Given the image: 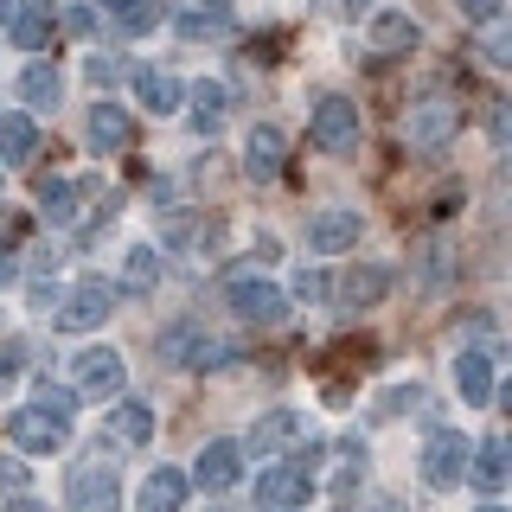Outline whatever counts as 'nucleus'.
Returning a JSON list of instances; mask_svg holds the SVG:
<instances>
[{
  "mask_svg": "<svg viewBox=\"0 0 512 512\" xmlns=\"http://www.w3.org/2000/svg\"><path fill=\"white\" fill-rule=\"evenodd\" d=\"M186 506V474L180 468H154L141 480V512H180Z\"/></svg>",
  "mask_w": 512,
  "mask_h": 512,
  "instance_id": "2eb2a0df",
  "label": "nucleus"
},
{
  "mask_svg": "<svg viewBox=\"0 0 512 512\" xmlns=\"http://www.w3.org/2000/svg\"><path fill=\"white\" fill-rule=\"evenodd\" d=\"M7 512H45V506H32V500H13V506H7Z\"/></svg>",
  "mask_w": 512,
  "mask_h": 512,
  "instance_id": "ea45409f",
  "label": "nucleus"
},
{
  "mask_svg": "<svg viewBox=\"0 0 512 512\" xmlns=\"http://www.w3.org/2000/svg\"><path fill=\"white\" fill-rule=\"evenodd\" d=\"M20 276V250H13V237H0V288Z\"/></svg>",
  "mask_w": 512,
  "mask_h": 512,
  "instance_id": "473e14b6",
  "label": "nucleus"
},
{
  "mask_svg": "<svg viewBox=\"0 0 512 512\" xmlns=\"http://www.w3.org/2000/svg\"><path fill=\"white\" fill-rule=\"evenodd\" d=\"M128 141H135L128 109H122V103H96V109H90V148H96V154H122Z\"/></svg>",
  "mask_w": 512,
  "mask_h": 512,
  "instance_id": "f8f14e48",
  "label": "nucleus"
},
{
  "mask_svg": "<svg viewBox=\"0 0 512 512\" xmlns=\"http://www.w3.org/2000/svg\"><path fill=\"white\" fill-rule=\"evenodd\" d=\"M192 346H199V327H192V320H186V327H167V333H160V359H173V365H192Z\"/></svg>",
  "mask_w": 512,
  "mask_h": 512,
  "instance_id": "cd10ccee",
  "label": "nucleus"
},
{
  "mask_svg": "<svg viewBox=\"0 0 512 512\" xmlns=\"http://www.w3.org/2000/svg\"><path fill=\"white\" fill-rule=\"evenodd\" d=\"M308 135H314L327 154H352V148H359V103H346V96H320Z\"/></svg>",
  "mask_w": 512,
  "mask_h": 512,
  "instance_id": "f03ea898",
  "label": "nucleus"
},
{
  "mask_svg": "<svg viewBox=\"0 0 512 512\" xmlns=\"http://www.w3.org/2000/svg\"><path fill=\"white\" fill-rule=\"evenodd\" d=\"M7 436L32 448V455H52V448H64V436H71V423H64L58 410H45V404H20L7 416Z\"/></svg>",
  "mask_w": 512,
  "mask_h": 512,
  "instance_id": "7ed1b4c3",
  "label": "nucleus"
},
{
  "mask_svg": "<svg viewBox=\"0 0 512 512\" xmlns=\"http://www.w3.org/2000/svg\"><path fill=\"white\" fill-rule=\"evenodd\" d=\"M109 442L148 448V442H154V404H141V397H122V404L109 410Z\"/></svg>",
  "mask_w": 512,
  "mask_h": 512,
  "instance_id": "9d476101",
  "label": "nucleus"
},
{
  "mask_svg": "<svg viewBox=\"0 0 512 512\" xmlns=\"http://www.w3.org/2000/svg\"><path fill=\"white\" fill-rule=\"evenodd\" d=\"M0 487H26V468H20V461H0Z\"/></svg>",
  "mask_w": 512,
  "mask_h": 512,
  "instance_id": "4c0bfd02",
  "label": "nucleus"
},
{
  "mask_svg": "<svg viewBox=\"0 0 512 512\" xmlns=\"http://www.w3.org/2000/svg\"><path fill=\"white\" fill-rule=\"evenodd\" d=\"M295 436H301V416H295V410H269L263 423L250 429V455L263 461V455H276V448H288Z\"/></svg>",
  "mask_w": 512,
  "mask_h": 512,
  "instance_id": "a211bd4d",
  "label": "nucleus"
},
{
  "mask_svg": "<svg viewBox=\"0 0 512 512\" xmlns=\"http://www.w3.org/2000/svg\"><path fill=\"white\" fill-rule=\"evenodd\" d=\"M116 20H122V32H148V26H160V7L154 0H122Z\"/></svg>",
  "mask_w": 512,
  "mask_h": 512,
  "instance_id": "c85d7f7f",
  "label": "nucleus"
},
{
  "mask_svg": "<svg viewBox=\"0 0 512 512\" xmlns=\"http://www.w3.org/2000/svg\"><path fill=\"white\" fill-rule=\"evenodd\" d=\"M461 474H468V436L461 429H436L423 448V480L429 487H461Z\"/></svg>",
  "mask_w": 512,
  "mask_h": 512,
  "instance_id": "39448f33",
  "label": "nucleus"
},
{
  "mask_svg": "<svg viewBox=\"0 0 512 512\" xmlns=\"http://www.w3.org/2000/svg\"><path fill=\"white\" fill-rule=\"evenodd\" d=\"M39 212L52 218V224H71L77 218V186L71 180H45L39 186Z\"/></svg>",
  "mask_w": 512,
  "mask_h": 512,
  "instance_id": "bb28decb",
  "label": "nucleus"
},
{
  "mask_svg": "<svg viewBox=\"0 0 512 512\" xmlns=\"http://www.w3.org/2000/svg\"><path fill=\"white\" fill-rule=\"evenodd\" d=\"M231 308L250 320V327H276V320L288 314V295L269 282H231Z\"/></svg>",
  "mask_w": 512,
  "mask_h": 512,
  "instance_id": "1a4fd4ad",
  "label": "nucleus"
},
{
  "mask_svg": "<svg viewBox=\"0 0 512 512\" xmlns=\"http://www.w3.org/2000/svg\"><path fill=\"white\" fill-rule=\"evenodd\" d=\"M340 7H359V0H340Z\"/></svg>",
  "mask_w": 512,
  "mask_h": 512,
  "instance_id": "c03bdc74",
  "label": "nucleus"
},
{
  "mask_svg": "<svg viewBox=\"0 0 512 512\" xmlns=\"http://www.w3.org/2000/svg\"><path fill=\"white\" fill-rule=\"evenodd\" d=\"M103 7H122V0H103Z\"/></svg>",
  "mask_w": 512,
  "mask_h": 512,
  "instance_id": "37998d69",
  "label": "nucleus"
},
{
  "mask_svg": "<svg viewBox=\"0 0 512 512\" xmlns=\"http://www.w3.org/2000/svg\"><path fill=\"white\" fill-rule=\"evenodd\" d=\"M45 32H52V0H32V7L13 13V39H20L26 52H39V45H45Z\"/></svg>",
  "mask_w": 512,
  "mask_h": 512,
  "instance_id": "b1692460",
  "label": "nucleus"
},
{
  "mask_svg": "<svg viewBox=\"0 0 512 512\" xmlns=\"http://www.w3.org/2000/svg\"><path fill=\"white\" fill-rule=\"evenodd\" d=\"M455 384H461V397L480 410V404H493V359L487 352H461L455 359Z\"/></svg>",
  "mask_w": 512,
  "mask_h": 512,
  "instance_id": "6ab92c4d",
  "label": "nucleus"
},
{
  "mask_svg": "<svg viewBox=\"0 0 512 512\" xmlns=\"http://www.w3.org/2000/svg\"><path fill=\"white\" fill-rule=\"evenodd\" d=\"M0 20H13V0H0Z\"/></svg>",
  "mask_w": 512,
  "mask_h": 512,
  "instance_id": "a19ab883",
  "label": "nucleus"
},
{
  "mask_svg": "<svg viewBox=\"0 0 512 512\" xmlns=\"http://www.w3.org/2000/svg\"><path fill=\"white\" fill-rule=\"evenodd\" d=\"M39 404H45V410H58V416H64V423H71V404H77V397H71V391H45V397H39Z\"/></svg>",
  "mask_w": 512,
  "mask_h": 512,
  "instance_id": "c9c22d12",
  "label": "nucleus"
},
{
  "mask_svg": "<svg viewBox=\"0 0 512 512\" xmlns=\"http://www.w3.org/2000/svg\"><path fill=\"white\" fill-rule=\"evenodd\" d=\"M135 96H141V109H154V116H173L180 109V77H167V71H135Z\"/></svg>",
  "mask_w": 512,
  "mask_h": 512,
  "instance_id": "412c9836",
  "label": "nucleus"
},
{
  "mask_svg": "<svg viewBox=\"0 0 512 512\" xmlns=\"http://www.w3.org/2000/svg\"><path fill=\"white\" fill-rule=\"evenodd\" d=\"M244 474V442H205V455H199V468H192V480L199 487H231V480Z\"/></svg>",
  "mask_w": 512,
  "mask_h": 512,
  "instance_id": "9b49d317",
  "label": "nucleus"
},
{
  "mask_svg": "<svg viewBox=\"0 0 512 512\" xmlns=\"http://www.w3.org/2000/svg\"><path fill=\"white\" fill-rule=\"evenodd\" d=\"M480 512H506V506H493V500H487V506H480Z\"/></svg>",
  "mask_w": 512,
  "mask_h": 512,
  "instance_id": "79ce46f5",
  "label": "nucleus"
},
{
  "mask_svg": "<svg viewBox=\"0 0 512 512\" xmlns=\"http://www.w3.org/2000/svg\"><path fill=\"white\" fill-rule=\"evenodd\" d=\"M378 512H397V506H378Z\"/></svg>",
  "mask_w": 512,
  "mask_h": 512,
  "instance_id": "a18cd8bd",
  "label": "nucleus"
},
{
  "mask_svg": "<svg viewBox=\"0 0 512 512\" xmlns=\"http://www.w3.org/2000/svg\"><path fill=\"white\" fill-rule=\"evenodd\" d=\"M180 39H224V13H186Z\"/></svg>",
  "mask_w": 512,
  "mask_h": 512,
  "instance_id": "c756f323",
  "label": "nucleus"
},
{
  "mask_svg": "<svg viewBox=\"0 0 512 512\" xmlns=\"http://www.w3.org/2000/svg\"><path fill=\"white\" fill-rule=\"evenodd\" d=\"M212 7H224V0H212Z\"/></svg>",
  "mask_w": 512,
  "mask_h": 512,
  "instance_id": "49530a36",
  "label": "nucleus"
},
{
  "mask_svg": "<svg viewBox=\"0 0 512 512\" xmlns=\"http://www.w3.org/2000/svg\"><path fill=\"white\" fill-rule=\"evenodd\" d=\"M359 244V212H346V205H333V212L308 218V250L314 256H340Z\"/></svg>",
  "mask_w": 512,
  "mask_h": 512,
  "instance_id": "0eeeda50",
  "label": "nucleus"
},
{
  "mask_svg": "<svg viewBox=\"0 0 512 512\" xmlns=\"http://www.w3.org/2000/svg\"><path fill=\"white\" fill-rule=\"evenodd\" d=\"M455 122H461V103L455 96H423V103H410V116H404V135H410V148H423V154H442L448 148V135H455Z\"/></svg>",
  "mask_w": 512,
  "mask_h": 512,
  "instance_id": "f257e3e1",
  "label": "nucleus"
},
{
  "mask_svg": "<svg viewBox=\"0 0 512 512\" xmlns=\"http://www.w3.org/2000/svg\"><path fill=\"white\" fill-rule=\"evenodd\" d=\"M32 148H39V128H32V116H0V160H7V167H20V160H32Z\"/></svg>",
  "mask_w": 512,
  "mask_h": 512,
  "instance_id": "4be33fe9",
  "label": "nucleus"
},
{
  "mask_svg": "<svg viewBox=\"0 0 512 512\" xmlns=\"http://www.w3.org/2000/svg\"><path fill=\"white\" fill-rule=\"evenodd\" d=\"M64 26H71V32H90L96 13H90V7H71V13H64Z\"/></svg>",
  "mask_w": 512,
  "mask_h": 512,
  "instance_id": "e433bc0d",
  "label": "nucleus"
},
{
  "mask_svg": "<svg viewBox=\"0 0 512 512\" xmlns=\"http://www.w3.org/2000/svg\"><path fill=\"white\" fill-rule=\"evenodd\" d=\"M500 7H506V0H461V13H468V20H480V26L500 20Z\"/></svg>",
  "mask_w": 512,
  "mask_h": 512,
  "instance_id": "2f4dec72",
  "label": "nucleus"
},
{
  "mask_svg": "<svg viewBox=\"0 0 512 512\" xmlns=\"http://www.w3.org/2000/svg\"><path fill=\"white\" fill-rule=\"evenodd\" d=\"M116 77H122L116 58H90V84H116Z\"/></svg>",
  "mask_w": 512,
  "mask_h": 512,
  "instance_id": "f704fd0d",
  "label": "nucleus"
},
{
  "mask_svg": "<svg viewBox=\"0 0 512 512\" xmlns=\"http://www.w3.org/2000/svg\"><path fill=\"white\" fill-rule=\"evenodd\" d=\"M32 301H39V308H58V282H32Z\"/></svg>",
  "mask_w": 512,
  "mask_h": 512,
  "instance_id": "58836bf2",
  "label": "nucleus"
},
{
  "mask_svg": "<svg viewBox=\"0 0 512 512\" xmlns=\"http://www.w3.org/2000/svg\"><path fill=\"white\" fill-rule=\"evenodd\" d=\"M308 468H269V474H256V506L263 512H288V506H301L308 500Z\"/></svg>",
  "mask_w": 512,
  "mask_h": 512,
  "instance_id": "6e6552de",
  "label": "nucleus"
},
{
  "mask_svg": "<svg viewBox=\"0 0 512 512\" xmlns=\"http://www.w3.org/2000/svg\"><path fill=\"white\" fill-rule=\"evenodd\" d=\"M244 173H250V180H276V173H282V128H269V122L250 128V141H244Z\"/></svg>",
  "mask_w": 512,
  "mask_h": 512,
  "instance_id": "ddd939ff",
  "label": "nucleus"
},
{
  "mask_svg": "<svg viewBox=\"0 0 512 512\" xmlns=\"http://www.w3.org/2000/svg\"><path fill=\"white\" fill-rule=\"evenodd\" d=\"M58 71H52V64H26V77H20V96H26V103L32 109H58Z\"/></svg>",
  "mask_w": 512,
  "mask_h": 512,
  "instance_id": "393cba45",
  "label": "nucleus"
},
{
  "mask_svg": "<svg viewBox=\"0 0 512 512\" xmlns=\"http://www.w3.org/2000/svg\"><path fill=\"white\" fill-rule=\"evenodd\" d=\"M384 295H391V269H378V263L352 269V276L340 282V301H346V308H378Z\"/></svg>",
  "mask_w": 512,
  "mask_h": 512,
  "instance_id": "f3484780",
  "label": "nucleus"
},
{
  "mask_svg": "<svg viewBox=\"0 0 512 512\" xmlns=\"http://www.w3.org/2000/svg\"><path fill=\"white\" fill-rule=\"evenodd\" d=\"M416 39H423V32H416L410 13H378L372 20V52L378 58H404V52H416Z\"/></svg>",
  "mask_w": 512,
  "mask_h": 512,
  "instance_id": "4468645a",
  "label": "nucleus"
},
{
  "mask_svg": "<svg viewBox=\"0 0 512 512\" xmlns=\"http://www.w3.org/2000/svg\"><path fill=\"white\" fill-rule=\"evenodd\" d=\"M71 512H116V474L109 468H84L71 487Z\"/></svg>",
  "mask_w": 512,
  "mask_h": 512,
  "instance_id": "dca6fc26",
  "label": "nucleus"
},
{
  "mask_svg": "<svg viewBox=\"0 0 512 512\" xmlns=\"http://www.w3.org/2000/svg\"><path fill=\"white\" fill-rule=\"evenodd\" d=\"M468 480H474V487H487V493L506 487V442L500 436H487L480 448H468Z\"/></svg>",
  "mask_w": 512,
  "mask_h": 512,
  "instance_id": "aec40b11",
  "label": "nucleus"
},
{
  "mask_svg": "<svg viewBox=\"0 0 512 512\" xmlns=\"http://www.w3.org/2000/svg\"><path fill=\"white\" fill-rule=\"evenodd\" d=\"M109 314H116V288H109V282H77L71 295H64V314H58V327H71V333H90V327H103Z\"/></svg>",
  "mask_w": 512,
  "mask_h": 512,
  "instance_id": "423d86ee",
  "label": "nucleus"
},
{
  "mask_svg": "<svg viewBox=\"0 0 512 512\" xmlns=\"http://www.w3.org/2000/svg\"><path fill=\"white\" fill-rule=\"evenodd\" d=\"M327 295V276H320V269H301L295 276V301H320Z\"/></svg>",
  "mask_w": 512,
  "mask_h": 512,
  "instance_id": "7c9ffc66",
  "label": "nucleus"
},
{
  "mask_svg": "<svg viewBox=\"0 0 512 512\" xmlns=\"http://www.w3.org/2000/svg\"><path fill=\"white\" fill-rule=\"evenodd\" d=\"M71 378H77V397H122V352H109V346H90V352H77V365H71Z\"/></svg>",
  "mask_w": 512,
  "mask_h": 512,
  "instance_id": "20e7f679",
  "label": "nucleus"
},
{
  "mask_svg": "<svg viewBox=\"0 0 512 512\" xmlns=\"http://www.w3.org/2000/svg\"><path fill=\"white\" fill-rule=\"evenodd\" d=\"M154 282H160V256L154 244H135L122 263V295H154Z\"/></svg>",
  "mask_w": 512,
  "mask_h": 512,
  "instance_id": "5701e85b",
  "label": "nucleus"
},
{
  "mask_svg": "<svg viewBox=\"0 0 512 512\" xmlns=\"http://www.w3.org/2000/svg\"><path fill=\"white\" fill-rule=\"evenodd\" d=\"M224 84H212V77H205V84H192V122H199V135H212V128L224 122Z\"/></svg>",
  "mask_w": 512,
  "mask_h": 512,
  "instance_id": "a878e982",
  "label": "nucleus"
},
{
  "mask_svg": "<svg viewBox=\"0 0 512 512\" xmlns=\"http://www.w3.org/2000/svg\"><path fill=\"white\" fill-rule=\"evenodd\" d=\"M20 365H26V346H20V340H7V346H0V378H13Z\"/></svg>",
  "mask_w": 512,
  "mask_h": 512,
  "instance_id": "72a5a7b5",
  "label": "nucleus"
}]
</instances>
